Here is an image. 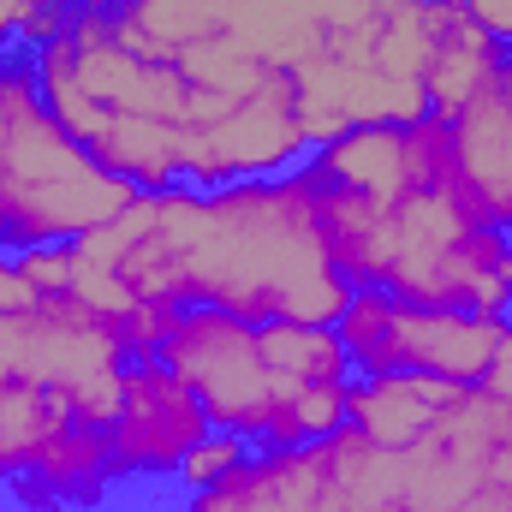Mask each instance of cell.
<instances>
[{"label": "cell", "mask_w": 512, "mask_h": 512, "mask_svg": "<svg viewBox=\"0 0 512 512\" xmlns=\"http://www.w3.org/2000/svg\"><path fill=\"white\" fill-rule=\"evenodd\" d=\"M72 256L90 268H114L137 298L173 310L334 328L352 304V286L322 239L310 167L215 191H137L126 215L78 239Z\"/></svg>", "instance_id": "obj_1"}, {"label": "cell", "mask_w": 512, "mask_h": 512, "mask_svg": "<svg viewBox=\"0 0 512 512\" xmlns=\"http://www.w3.org/2000/svg\"><path fill=\"white\" fill-rule=\"evenodd\" d=\"M316 215L352 292L382 286L429 310H471L501 322L512 316V233L471 209L459 179H435L399 203H370L316 179Z\"/></svg>", "instance_id": "obj_2"}, {"label": "cell", "mask_w": 512, "mask_h": 512, "mask_svg": "<svg viewBox=\"0 0 512 512\" xmlns=\"http://www.w3.org/2000/svg\"><path fill=\"white\" fill-rule=\"evenodd\" d=\"M161 364L197 393L209 429L245 435L256 447L328 441L352 405V382H286L268 364L256 322L227 310H179L161 340Z\"/></svg>", "instance_id": "obj_3"}, {"label": "cell", "mask_w": 512, "mask_h": 512, "mask_svg": "<svg viewBox=\"0 0 512 512\" xmlns=\"http://www.w3.org/2000/svg\"><path fill=\"white\" fill-rule=\"evenodd\" d=\"M131 203L137 185L108 173L48 114L30 72V84L6 108V143H0V251L78 245L96 227L120 221Z\"/></svg>", "instance_id": "obj_4"}, {"label": "cell", "mask_w": 512, "mask_h": 512, "mask_svg": "<svg viewBox=\"0 0 512 512\" xmlns=\"http://www.w3.org/2000/svg\"><path fill=\"white\" fill-rule=\"evenodd\" d=\"M352 376H441L459 387H483L512 340V322L471 310H429L405 304L382 286L352 292L334 322Z\"/></svg>", "instance_id": "obj_5"}, {"label": "cell", "mask_w": 512, "mask_h": 512, "mask_svg": "<svg viewBox=\"0 0 512 512\" xmlns=\"http://www.w3.org/2000/svg\"><path fill=\"white\" fill-rule=\"evenodd\" d=\"M310 137L298 120V90L292 72H274L262 90L227 102L221 114L197 120L185 131V185H239V179H274L304 167Z\"/></svg>", "instance_id": "obj_6"}, {"label": "cell", "mask_w": 512, "mask_h": 512, "mask_svg": "<svg viewBox=\"0 0 512 512\" xmlns=\"http://www.w3.org/2000/svg\"><path fill=\"white\" fill-rule=\"evenodd\" d=\"M304 167L322 185L358 191L370 203H399L405 191H423L435 179H453V126L423 114L411 126H358L334 143H316Z\"/></svg>", "instance_id": "obj_7"}, {"label": "cell", "mask_w": 512, "mask_h": 512, "mask_svg": "<svg viewBox=\"0 0 512 512\" xmlns=\"http://www.w3.org/2000/svg\"><path fill=\"white\" fill-rule=\"evenodd\" d=\"M209 435V411L197 393L179 382L161 358L126 364L120 411L108 423V453H114V483L126 477H179L185 453Z\"/></svg>", "instance_id": "obj_8"}, {"label": "cell", "mask_w": 512, "mask_h": 512, "mask_svg": "<svg viewBox=\"0 0 512 512\" xmlns=\"http://www.w3.org/2000/svg\"><path fill=\"white\" fill-rule=\"evenodd\" d=\"M185 512H340V465L328 441L256 447L239 471L191 489Z\"/></svg>", "instance_id": "obj_9"}, {"label": "cell", "mask_w": 512, "mask_h": 512, "mask_svg": "<svg viewBox=\"0 0 512 512\" xmlns=\"http://www.w3.org/2000/svg\"><path fill=\"white\" fill-rule=\"evenodd\" d=\"M453 179L489 227L512 233V54L453 120Z\"/></svg>", "instance_id": "obj_10"}, {"label": "cell", "mask_w": 512, "mask_h": 512, "mask_svg": "<svg viewBox=\"0 0 512 512\" xmlns=\"http://www.w3.org/2000/svg\"><path fill=\"white\" fill-rule=\"evenodd\" d=\"M459 399H465V387L441 382V376H358L346 423L364 429L387 453H405V447L429 441Z\"/></svg>", "instance_id": "obj_11"}, {"label": "cell", "mask_w": 512, "mask_h": 512, "mask_svg": "<svg viewBox=\"0 0 512 512\" xmlns=\"http://www.w3.org/2000/svg\"><path fill=\"white\" fill-rule=\"evenodd\" d=\"M429 114L435 120H459L477 96H483V84L507 66V48L459 6V0H441V6H429Z\"/></svg>", "instance_id": "obj_12"}, {"label": "cell", "mask_w": 512, "mask_h": 512, "mask_svg": "<svg viewBox=\"0 0 512 512\" xmlns=\"http://www.w3.org/2000/svg\"><path fill=\"white\" fill-rule=\"evenodd\" d=\"M245 6H251V0H131L120 18L137 24V30L173 60V54L191 48V42H227Z\"/></svg>", "instance_id": "obj_13"}, {"label": "cell", "mask_w": 512, "mask_h": 512, "mask_svg": "<svg viewBox=\"0 0 512 512\" xmlns=\"http://www.w3.org/2000/svg\"><path fill=\"white\" fill-rule=\"evenodd\" d=\"M251 453H256V441H245V435H227V429H209V435L185 453L179 483H185V489H209V483H221L227 471H239Z\"/></svg>", "instance_id": "obj_14"}, {"label": "cell", "mask_w": 512, "mask_h": 512, "mask_svg": "<svg viewBox=\"0 0 512 512\" xmlns=\"http://www.w3.org/2000/svg\"><path fill=\"white\" fill-rule=\"evenodd\" d=\"M18 268L30 274L36 292H72V274H78L72 245H36V251H18Z\"/></svg>", "instance_id": "obj_15"}, {"label": "cell", "mask_w": 512, "mask_h": 512, "mask_svg": "<svg viewBox=\"0 0 512 512\" xmlns=\"http://www.w3.org/2000/svg\"><path fill=\"white\" fill-rule=\"evenodd\" d=\"M78 24V6L72 0H30V18H24V54H36V48H48V42H60L66 30Z\"/></svg>", "instance_id": "obj_16"}, {"label": "cell", "mask_w": 512, "mask_h": 512, "mask_svg": "<svg viewBox=\"0 0 512 512\" xmlns=\"http://www.w3.org/2000/svg\"><path fill=\"white\" fill-rule=\"evenodd\" d=\"M459 6H465V12H471V18H477V24H483V30L512 54V0H459Z\"/></svg>", "instance_id": "obj_17"}, {"label": "cell", "mask_w": 512, "mask_h": 512, "mask_svg": "<svg viewBox=\"0 0 512 512\" xmlns=\"http://www.w3.org/2000/svg\"><path fill=\"white\" fill-rule=\"evenodd\" d=\"M24 18H30V0H0V60H18Z\"/></svg>", "instance_id": "obj_18"}, {"label": "cell", "mask_w": 512, "mask_h": 512, "mask_svg": "<svg viewBox=\"0 0 512 512\" xmlns=\"http://www.w3.org/2000/svg\"><path fill=\"white\" fill-rule=\"evenodd\" d=\"M30 84V66H18V60H0V143H6V108H12V96Z\"/></svg>", "instance_id": "obj_19"}, {"label": "cell", "mask_w": 512, "mask_h": 512, "mask_svg": "<svg viewBox=\"0 0 512 512\" xmlns=\"http://www.w3.org/2000/svg\"><path fill=\"white\" fill-rule=\"evenodd\" d=\"M78 12H126L131 0H72Z\"/></svg>", "instance_id": "obj_20"}, {"label": "cell", "mask_w": 512, "mask_h": 512, "mask_svg": "<svg viewBox=\"0 0 512 512\" xmlns=\"http://www.w3.org/2000/svg\"><path fill=\"white\" fill-rule=\"evenodd\" d=\"M405 6H441V0H405Z\"/></svg>", "instance_id": "obj_21"}]
</instances>
